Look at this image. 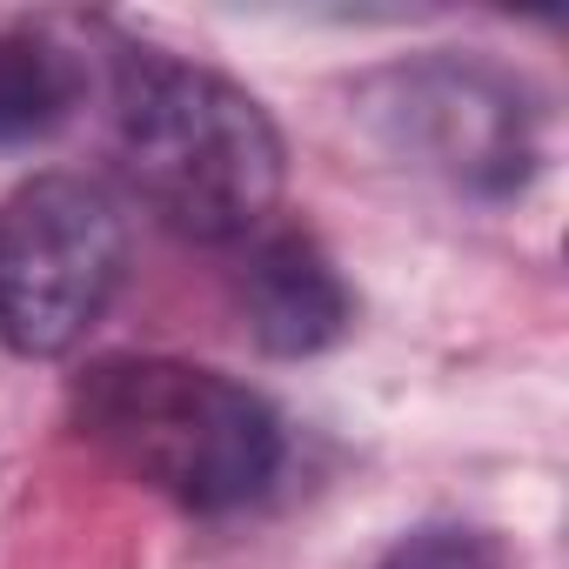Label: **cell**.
<instances>
[{
    "instance_id": "4",
    "label": "cell",
    "mask_w": 569,
    "mask_h": 569,
    "mask_svg": "<svg viewBox=\"0 0 569 569\" xmlns=\"http://www.w3.org/2000/svg\"><path fill=\"white\" fill-rule=\"evenodd\" d=\"M128 281L121 201L88 174H34L0 201V342L21 362L74 356Z\"/></svg>"
},
{
    "instance_id": "7",
    "label": "cell",
    "mask_w": 569,
    "mask_h": 569,
    "mask_svg": "<svg viewBox=\"0 0 569 569\" xmlns=\"http://www.w3.org/2000/svg\"><path fill=\"white\" fill-rule=\"evenodd\" d=\"M376 569H516L509 542L482 522H416L409 536L389 542Z\"/></svg>"
},
{
    "instance_id": "1",
    "label": "cell",
    "mask_w": 569,
    "mask_h": 569,
    "mask_svg": "<svg viewBox=\"0 0 569 569\" xmlns=\"http://www.w3.org/2000/svg\"><path fill=\"white\" fill-rule=\"evenodd\" d=\"M68 416L88 449L188 516L261 502L289 462L274 402L188 356H94L68 389Z\"/></svg>"
},
{
    "instance_id": "5",
    "label": "cell",
    "mask_w": 569,
    "mask_h": 569,
    "mask_svg": "<svg viewBox=\"0 0 569 569\" xmlns=\"http://www.w3.org/2000/svg\"><path fill=\"white\" fill-rule=\"evenodd\" d=\"M234 302L248 322V342L274 362L329 356L356 329V289L342 281L336 254L309 228H261L241 241Z\"/></svg>"
},
{
    "instance_id": "2",
    "label": "cell",
    "mask_w": 569,
    "mask_h": 569,
    "mask_svg": "<svg viewBox=\"0 0 569 569\" xmlns=\"http://www.w3.org/2000/svg\"><path fill=\"white\" fill-rule=\"evenodd\" d=\"M114 141L134 194L201 248H241L261 234L289 181L281 128L241 81L154 48L121 54Z\"/></svg>"
},
{
    "instance_id": "6",
    "label": "cell",
    "mask_w": 569,
    "mask_h": 569,
    "mask_svg": "<svg viewBox=\"0 0 569 569\" xmlns=\"http://www.w3.org/2000/svg\"><path fill=\"white\" fill-rule=\"evenodd\" d=\"M88 54L61 28H0V148H34L74 121Z\"/></svg>"
},
{
    "instance_id": "3",
    "label": "cell",
    "mask_w": 569,
    "mask_h": 569,
    "mask_svg": "<svg viewBox=\"0 0 569 569\" xmlns=\"http://www.w3.org/2000/svg\"><path fill=\"white\" fill-rule=\"evenodd\" d=\"M349 114L396 168L462 201H516L549 154L536 81L476 48H429L356 74Z\"/></svg>"
}]
</instances>
